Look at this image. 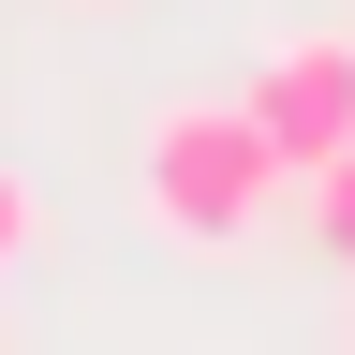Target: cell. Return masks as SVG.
Instances as JSON below:
<instances>
[{
  "instance_id": "1",
  "label": "cell",
  "mask_w": 355,
  "mask_h": 355,
  "mask_svg": "<svg viewBox=\"0 0 355 355\" xmlns=\"http://www.w3.org/2000/svg\"><path fill=\"white\" fill-rule=\"evenodd\" d=\"M282 148H266L252 89H222V104H163L148 119V163H133V193H148V222L178 252H252L266 207H282Z\"/></svg>"
},
{
  "instance_id": "2",
  "label": "cell",
  "mask_w": 355,
  "mask_h": 355,
  "mask_svg": "<svg viewBox=\"0 0 355 355\" xmlns=\"http://www.w3.org/2000/svg\"><path fill=\"white\" fill-rule=\"evenodd\" d=\"M252 119H266V148H282L296 178L340 163L355 148V30H282L252 60Z\"/></svg>"
},
{
  "instance_id": "3",
  "label": "cell",
  "mask_w": 355,
  "mask_h": 355,
  "mask_svg": "<svg viewBox=\"0 0 355 355\" xmlns=\"http://www.w3.org/2000/svg\"><path fill=\"white\" fill-rule=\"evenodd\" d=\"M311 237L355 266V148H340V163H311Z\"/></svg>"
},
{
  "instance_id": "4",
  "label": "cell",
  "mask_w": 355,
  "mask_h": 355,
  "mask_svg": "<svg viewBox=\"0 0 355 355\" xmlns=\"http://www.w3.org/2000/svg\"><path fill=\"white\" fill-rule=\"evenodd\" d=\"M30 237H44V193H30L15 163H0V266H30Z\"/></svg>"
}]
</instances>
